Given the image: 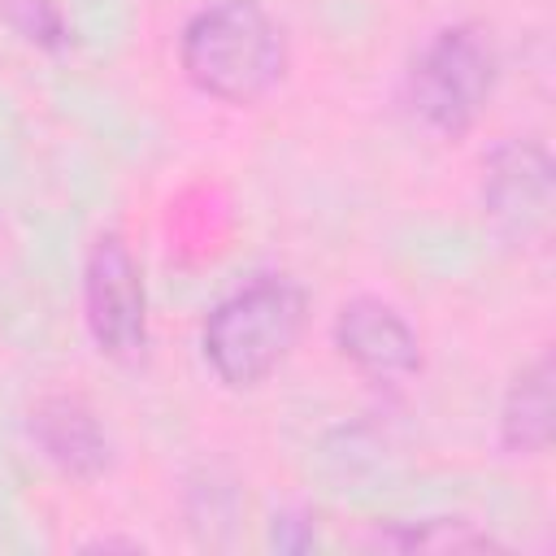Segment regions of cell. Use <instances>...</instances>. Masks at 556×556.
Masks as SVG:
<instances>
[{
    "label": "cell",
    "instance_id": "obj_2",
    "mask_svg": "<svg viewBox=\"0 0 556 556\" xmlns=\"http://www.w3.org/2000/svg\"><path fill=\"white\" fill-rule=\"evenodd\" d=\"M308 295L287 274H261L222 295L200 326V356L230 391L261 387L300 343Z\"/></svg>",
    "mask_w": 556,
    "mask_h": 556
},
{
    "label": "cell",
    "instance_id": "obj_3",
    "mask_svg": "<svg viewBox=\"0 0 556 556\" xmlns=\"http://www.w3.org/2000/svg\"><path fill=\"white\" fill-rule=\"evenodd\" d=\"M500 83V48L482 22L439 26L413 56L404 100L413 117L439 135L460 139L482 117L491 91Z\"/></svg>",
    "mask_w": 556,
    "mask_h": 556
},
{
    "label": "cell",
    "instance_id": "obj_10",
    "mask_svg": "<svg viewBox=\"0 0 556 556\" xmlns=\"http://www.w3.org/2000/svg\"><path fill=\"white\" fill-rule=\"evenodd\" d=\"M4 13H9L13 30L39 48H65L70 43V26L52 0H4Z\"/></svg>",
    "mask_w": 556,
    "mask_h": 556
},
{
    "label": "cell",
    "instance_id": "obj_12",
    "mask_svg": "<svg viewBox=\"0 0 556 556\" xmlns=\"http://www.w3.org/2000/svg\"><path fill=\"white\" fill-rule=\"evenodd\" d=\"M113 547H122V552H139L143 543H139V539H91V543H83V552H113Z\"/></svg>",
    "mask_w": 556,
    "mask_h": 556
},
{
    "label": "cell",
    "instance_id": "obj_6",
    "mask_svg": "<svg viewBox=\"0 0 556 556\" xmlns=\"http://www.w3.org/2000/svg\"><path fill=\"white\" fill-rule=\"evenodd\" d=\"M330 339L339 348V356L361 369L374 382H404L421 369V339L408 326V317L378 300V295H356L348 304H339L334 321H330Z\"/></svg>",
    "mask_w": 556,
    "mask_h": 556
},
{
    "label": "cell",
    "instance_id": "obj_11",
    "mask_svg": "<svg viewBox=\"0 0 556 556\" xmlns=\"http://www.w3.org/2000/svg\"><path fill=\"white\" fill-rule=\"evenodd\" d=\"M269 543H274L278 552H308V547L317 543L313 517H304V513H282V517H274Z\"/></svg>",
    "mask_w": 556,
    "mask_h": 556
},
{
    "label": "cell",
    "instance_id": "obj_4",
    "mask_svg": "<svg viewBox=\"0 0 556 556\" xmlns=\"http://www.w3.org/2000/svg\"><path fill=\"white\" fill-rule=\"evenodd\" d=\"M83 321L100 356L139 361L148 348V287L122 235H100L83 261Z\"/></svg>",
    "mask_w": 556,
    "mask_h": 556
},
{
    "label": "cell",
    "instance_id": "obj_8",
    "mask_svg": "<svg viewBox=\"0 0 556 556\" xmlns=\"http://www.w3.org/2000/svg\"><path fill=\"white\" fill-rule=\"evenodd\" d=\"M552 352H539L530 365H521L504 391L500 404V447L508 456H539L552 443V417H556V400H552Z\"/></svg>",
    "mask_w": 556,
    "mask_h": 556
},
{
    "label": "cell",
    "instance_id": "obj_1",
    "mask_svg": "<svg viewBox=\"0 0 556 556\" xmlns=\"http://www.w3.org/2000/svg\"><path fill=\"white\" fill-rule=\"evenodd\" d=\"M187 83L222 104H256L287 74V35L261 0H213L178 35Z\"/></svg>",
    "mask_w": 556,
    "mask_h": 556
},
{
    "label": "cell",
    "instance_id": "obj_7",
    "mask_svg": "<svg viewBox=\"0 0 556 556\" xmlns=\"http://www.w3.org/2000/svg\"><path fill=\"white\" fill-rule=\"evenodd\" d=\"M26 430H30V443L39 447V456L74 482H96L113 460L109 430L100 426L96 408L78 395L56 391V395L35 400Z\"/></svg>",
    "mask_w": 556,
    "mask_h": 556
},
{
    "label": "cell",
    "instance_id": "obj_5",
    "mask_svg": "<svg viewBox=\"0 0 556 556\" xmlns=\"http://www.w3.org/2000/svg\"><path fill=\"white\" fill-rule=\"evenodd\" d=\"M556 204V165L539 139H504L482 161V208L500 235L530 243L547 235Z\"/></svg>",
    "mask_w": 556,
    "mask_h": 556
},
{
    "label": "cell",
    "instance_id": "obj_9",
    "mask_svg": "<svg viewBox=\"0 0 556 556\" xmlns=\"http://www.w3.org/2000/svg\"><path fill=\"white\" fill-rule=\"evenodd\" d=\"M378 547L395 552H504L500 539L478 530L465 517H426V521H395L374 530Z\"/></svg>",
    "mask_w": 556,
    "mask_h": 556
}]
</instances>
